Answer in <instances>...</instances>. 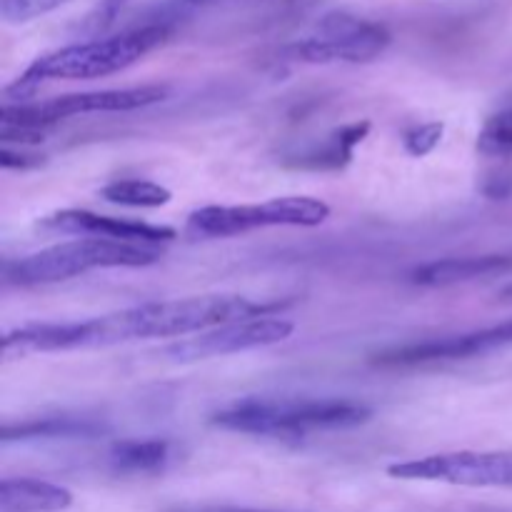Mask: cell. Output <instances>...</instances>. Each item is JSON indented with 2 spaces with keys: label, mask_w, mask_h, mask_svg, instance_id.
I'll list each match as a JSON object with an SVG mask.
<instances>
[{
  "label": "cell",
  "mask_w": 512,
  "mask_h": 512,
  "mask_svg": "<svg viewBox=\"0 0 512 512\" xmlns=\"http://www.w3.org/2000/svg\"><path fill=\"white\" fill-rule=\"evenodd\" d=\"M280 303H255L243 295H198V298L160 300L115 310L80 323H30L8 330L0 340L5 360L38 353L110 348L150 338H190L203 330L235 320L260 318L280 310Z\"/></svg>",
  "instance_id": "6da1fadb"
},
{
  "label": "cell",
  "mask_w": 512,
  "mask_h": 512,
  "mask_svg": "<svg viewBox=\"0 0 512 512\" xmlns=\"http://www.w3.org/2000/svg\"><path fill=\"white\" fill-rule=\"evenodd\" d=\"M168 25H143L108 38L65 45L35 58L15 83L5 88V103H28L48 80H93L120 73L168 40Z\"/></svg>",
  "instance_id": "7a4b0ae2"
},
{
  "label": "cell",
  "mask_w": 512,
  "mask_h": 512,
  "mask_svg": "<svg viewBox=\"0 0 512 512\" xmlns=\"http://www.w3.org/2000/svg\"><path fill=\"white\" fill-rule=\"evenodd\" d=\"M373 410L343 398H248L210 418L215 428L260 438H303L318 430H348L368 423Z\"/></svg>",
  "instance_id": "3957f363"
},
{
  "label": "cell",
  "mask_w": 512,
  "mask_h": 512,
  "mask_svg": "<svg viewBox=\"0 0 512 512\" xmlns=\"http://www.w3.org/2000/svg\"><path fill=\"white\" fill-rule=\"evenodd\" d=\"M160 250L155 245L120 243L108 238H78L70 243L50 245L20 260H10L3 265V280L8 285H50L63 280L78 278L90 270L105 268H145L160 260Z\"/></svg>",
  "instance_id": "277c9868"
},
{
  "label": "cell",
  "mask_w": 512,
  "mask_h": 512,
  "mask_svg": "<svg viewBox=\"0 0 512 512\" xmlns=\"http://www.w3.org/2000/svg\"><path fill=\"white\" fill-rule=\"evenodd\" d=\"M330 218V205L310 195H288L255 205H208L188 218L198 238H235L263 228H318Z\"/></svg>",
  "instance_id": "5b68a950"
},
{
  "label": "cell",
  "mask_w": 512,
  "mask_h": 512,
  "mask_svg": "<svg viewBox=\"0 0 512 512\" xmlns=\"http://www.w3.org/2000/svg\"><path fill=\"white\" fill-rule=\"evenodd\" d=\"M170 95L165 85H135V88L88 90V93H68L58 98L40 100V103H3L0 125L5 128H23L45 133L55 123L73 115L90 113H128V110L148 108L163 103Z\"/></svg>",
  "instance_id": "8992f818"
},
{
  "label": "cell",
  "mask_w": 512,
  "mask_h": 512,
  "mask_svg": "<svg viewBox=\"0 0 512 512\" xmlns=\"http://www.w3.org/2000/svg\"><path fill=\"white\" fill-rule=\"evenodd\" d=\"M390 45L385 25L350 13H328L318 23V33L290 43L283 50L290 60L313 65L373 63Z\"/></svg>",
  "instance_id": "52a82bcc"
},
{
  "label": "cell",
  "mask_w": 512,
  "mask_h": 512,
  "mask_svg": "<svg viewBox=\"0 0 512 512\" xmlns=\"http://www.w3.org/2000/svg\"><path fill=\"white\" fill-rule=\"evenodd\" d=\"M395 480L460 485V488H505L512 490V450H460L425 458L405 460L388 468Z\"/></svg>",
  "instance_id": "ba28073f"
},
{
  "label": "cell",
  "mask_w": 512,
  "mask_h": 512,
  "mask_svg": "<svg viewBox=\"0 0 512 512\" xmlns=\"http://www.w3.org/2000/svg\"><path fill=\"white\" fill-rule=\"evenodd\" d=\"M295 325L288 318L278 315H260V318L235 320V323L218 325V328L203 330L190 338L175 340L165 345L160 355L173 363H198V360L225 358L245 350L268 348V345L285 343L293 335Z\"/></svg>",
  "instance_id": "9c48e42d"
},
{
  "label": "cell",
  "mask_w": 512,
  "mask_h": 512,
  "mask_svg": "<svg viewBox=\"0 0 512 512\" xmlns=\"http://www.w3.org/2000/svg\"><path fill=\"white\" fill-rule=\"evenodd\" d=\"M505 348H512V320L473 330V333L448 335V338L423 340V343L383 350V353L373 355V363L383 365V368H415V365L478 358V355H488Z\"/></svg>",
  "instance_id": "30bf717a"
},
{
  "label": "cell",
  "mask_w": 512,
  "mask_h": 512,
  "mask_svg": "<svg viewBox=\"0 0 512 512\" xmlns=\"http://www.w3.org/2000/svg\"><path fill=\"white\" fill-rule=\"evenodd\" d=\"M38 228L50 230V233H60V235L108 238V240H120V243H140V245L170 243V240L175 238V230L165 228V225L108 218V215H98L93 213V210H78V208L58 210V213L45 215V218H40Z\"/></svg>",
  "instance_id": "8fae6325"
},
{
  "label": "cell",
  "mask_w": 512,
  "mask_h": 512,
  "mask_svg": "<svg viewBox=\"0 0 512 512\" xmlns=\"http://www.w3.org/2000/svg\"><path fill=\"white\" fill-rule=\"evenodd\" d=\"M508 273H512V255H465V258H443L418 265L410 273V283L423 288H448V285Z\"/></svg>",
  "instance_id": "7c38bea8"
},
{
  "label": "cell",
  "mask_w": 512,
  "mask_h": 512,
  "mask_svg": "<svg viewBox=\"0 0 512 512\" xmlns=\"http://www.w3.org/2000/svg\"><path fill=\"white\" fill-rule=\"evenodd\" d=\"M70 505H73V493L48 480L5 478L0 483L3 512H63Z\"/></svg>",
  "instance_id": "4fadbf2b"
},
{
  "label": "cell",
  "mask_w": 512,
  "mask_h": 512,
  "mask_svg": "<svg viewBox=\"0 0 512 512\" xmlns=\"http://www.w3.org/2000/svg\"><path fill=\"white\" fill-rule=\"evenodd\" d=\"M370 133L368 120H358V123L343 125L340 130H335L328 140L323 143H315L310 148L300 150V153L290 155L288 165L303 170H340L353 160L355 148L365 140V135Z\"/></svg>",
  "instance_id": "5bb4252c"
},
{
  "label": "cell",
  "mask_w": 512,
  "mask_h": 512,
  "mask_svg": "<svg viewBox=\"0 0 512 512\" xmlns=\"http://www.w3.org/2000/svg\"><path fill=\"white\" fill-rule=\"evenodd\" d=\"M105 425L93 418H78V415H53V418H30L23 423H5L0 440H78L95 438L105 433Z\"/></svg>",
  "instance_id": "9a60e30c"
},
{
  "label": "cell",
  "mask_w": 512,
  "mask_h": 512,
  "mask_svg": "<svg viewBox=\"0 0 512 512\" xmlns=\"http://www.w3.org/2000/svg\"><path fill=\"white\" fill-rule=\"evenodd\" d=\"M170 460V443L163 438H128L118 440L110 448V465L113 470L125 475H145L158 473Z\"/></svg>",
  "instance_id": "2e32d148"
},
{
  "label": "cell",
  "mask_w": 512,
  "mask_h": 512,
  "mask_svg": "<svg viewBox=\"0 0 512 512\" xmlns=\"http://www.w3.org/2000/svg\"><path fill=\"white\" fill-rule=\"evenodd\" d=\"M100 195L108 203L123 205V208H163L173 200V193L168 188L153 183V180L140 178L113 180V183L100 190Z\"/></svg>",
  "instance_id": "e0dca14e"
},
{
  "label": "cell",
  "mask_w": 512,
  "mask_h": 512,
  "mask_svg": "<svg viewBox=\"0 0 512 512\" xmlns=\"http://www.w3.org/2000/svg\"><path fill=\"white\" fill-rule=\"evenodd\" d=\"M478 150L488 158H510L512 155V105L498 110L485 120L478 135Z\"/></svg>",
  "instance_id": "ac0fdd59"
},
{
  "label": "cell",
  "mask_w": 512,
  "mask_h": 512,
  "mask_svg": "<svg viewBox=\"0 0 512 512\" xmlns=\"http://www.w3.org/2000/svg\"><path fill=\"white\" fill-rule=\"evenodd\" d=\"M65 3H70V0H0V15H3L5 23L23 25L40 18V15L53 13L55 8Z\"/></svg>",
  "instance_id": "d6986e66"
},
{
  "label": "cell",
  "mask_w": 512,
  "mask_h": 512,
  "mask_svg": "<svg viewBox=\"0 0 512 512\" xmlns=\"http://www.w3.org/2000/svg\"><path fill=\"white\" fill-rule=\"evenodd\" d=\"M443 133H445L443 123L415 125V128H410L408 133L403 135V145L413 158H425V155H430L435 148H438L440 140H443Z\"/></svg>",
  "instance_id": "ffe728a7"
},
{
  "label": "cell",
  "mask_w": 512,
  "mask_h": 512,
  "mask_svg": "<svg viewBox=\"0 0 512 512\" xmlns=\"http://www.w3.org/2000/svg\"><path fill=\"white\" fill-rule=\"evenodd\" d=\"M0 165L5 170H33L43 165V155L23 153V150H13L8 145H3V150H0Z\"/></svg>",
  "instance_id": "44dd1931"
},
{
  "label": "cell",
  "mask_w": 512,
  "mask_h": 512,
  "mask_svg": "<svg viewBox=\"0 0 512 512\" xmlns=\"http://www.w3.org/2000/svg\"><path fill=\"white\" fill-rule=\"evenodd\" d=\"M173 512H275V510H258V508H235V505H203V508H180Z\"/></svg>",
  "instance_id": "7402d4cb"
},
{
  "label": "cell",
  "mask_w": 512,
  "mask_h": 512,
  "mask_svg": "<svg viewBox=\"0 0 512 512\" xmlns=\"http://www.w3.org/2000/svg\"><path fill=\"white\" fill-rule=\"evenodd\" d=\"M125 0H103V8H100V15H103V23H110L115 18L120 8H123Z\"/></svg>",
  "instance_id": "603a6c76"
},
{
  "label": "cell",
  "mask_w": 512,
  "mask_h": 512,
  "mask_svg": "<svg viewBox=\"0 0 512 512\" xmlns=\"http://www.w3.org/2000/svg\"><path fill=\"white\" fill-rule=\"evenodd\" d=\"M500 295H503L505 300H512V285H508V288H503V293H500Z\"/></svg>",
  "instance_id": "cb8c5ba5"
},
{
  "label": "cell",
  "mask_w": 512,
  "mask_h": 512,
  "mask_svg": "<svg viewBox=\"0 0 512 512\" xmlns=\"http://www.w3.org/2000/svg\"><path fill=\"white\" fill-rule=\"evenodd\" d=\"M190 3H198V0H190Z\"/></svg>",
  "instance_id": "d4e9b609"
}]
</instances>
